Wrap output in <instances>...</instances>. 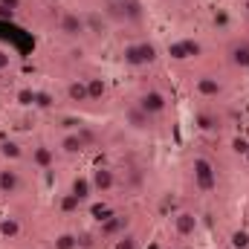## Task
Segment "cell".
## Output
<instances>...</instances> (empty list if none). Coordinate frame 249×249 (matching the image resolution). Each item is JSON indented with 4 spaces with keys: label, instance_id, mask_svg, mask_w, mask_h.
Returning a JSON list of instances; mask_svg holds the SVG:
<instances>
[{
    "label": "cell",
    "instance_id": "18",
    "mask_svg": "<svg viewBox=\"0 0 249 249\" xmlns=\"http://www.w3.org/2000/svg\"><path fill=\"white\" fill-rule=\"evenodd\" d=\"M67 99H70V102H75V105L90 102V99H87V84H84V78H81V81H78V78H72V81L67 84Z\"/></svg>",
    "mask_w": 249,
    "mask_h": 249
},
{
    "label": "cell",
    "instance_id": "24",
    "mask_svg": "<svg viewBox=\"0 0 249 249\" xmlns=\"http://www.w3.org/2000/svg\"><path fill=\"white\" fill-rule=\"evenodd\" d=\"M12 67H15V53L0 44V72H6V70H12Z\"/></svg>",
    "mask_w": 249,
    "mask_h": 249
},
{
    "label": "cell",
    "instance_id": "19",
    "mask_svg": "<svg viewBox=\"0 0 249 249\" xmlns=\"http://www.w3.org/2000/svg\"><path fill=\"white\" fill-rule=\"evenodd\" d=\"M81 247V238L75 232H61L53 238V249H78Z\"/></svg>",
    "mask_w": 249,
    "mask_h": 249
},
{
    "label": "cell",
    "instance_id": "23",
    "mask_svg": "<svg viewBox=\"0 0 249 249\" xmlns=\"http://www.w3.org/2000/svg\"><path fill=\"white\" fill-rule=\"evenodd\" d=\"M229 244H232V249H249V232L247 229H235L229 235Z\"/></svg>",
    "mask_w": 249,
    "mask_h": 249
},
{
    "label": "cell",
    "instance_id": "7",
    "mask_svg": "<svg viewBox=\"0 0 249 249\" xmlns=\"http://www.w3.org/2000/svg\"><path fill=\"white\" fill-rule=\"evenodd\" d=\"M122 122L127 124L130 130H136V133H148V130H151V124H154V119H151V116H148L136 102H133V105H127V107L122 110Z\"/></svg>",
    "mask_w": 249,
    "mask_h": 249
},
{
    "label": "cell",
    "instance_id": "13",
    "mask_svg": "<svg viewBox=\"0 0 249 249\" xmlns=\"http://www.w3.org/2000/svg\"><path fill=\"white\" fill-rule=\"evenodd\" d=\"M119 9H122V23H142L145 18L139 0H119Z\"/></svg>",
    "mask_w": 249,
    "mask_h": 249
},
{
    "label": "cell",
    "instance_id": "16",
    "mask_svg": "<svg viewBox=\"0 0 249 249\" xmlns=\"http://www.w3.org/2000/svg\"><path fill=\"white\" fill-rule=\"evenodd\" d=\"M84 84H87V99H90V102H102V99H105V93H107L105 78L90 75V78H84Z\"/></svg>",
    "mask_w": 249,
    "mask_h": 249
},
{
    "label": "cell",
    "instance_id": "1",
    "mask_svg": "<svg viewBox=\"0 0 249 249\" xmlns=\"http://www.w3.org/2000/svg\"><path fill=\"white\" fill-rule=\"evenodd\" d=\"M119 58L130 70H142V67H151V64L160 61V50H157L154 41H133V44H124L122 47Z\"/></svg>",
    "mask_w": 249,
    "mask_h": 249
},
{
    "label": "cell",
    "instance_id": "2",
    "mask_svg": "<svg viewBox=\"0 0 249 249\" xmlns=\"http://www.w3.org/2000/svg\"><path fill=\"white\" fill-rule=\"evenodd\" d=\"M191 183L197 191H203V194H209V191H214L217 188V165L209 160V157H194L191 160Z\"/></svg>",
    "mask_w": 249,
    "mask_h": 249
},
{
    "label": "cell",
    "instance_id": "26",
    "mask_svg": "<svg viewBox=\"0 0 249 249\" xmlns=\"http://www.w3.org/2000/svg\"><path fill=\"white\" fill-rule=\"evenodd\" d=\"M35 99H38V105H41V107H53V102H50V96H47V93H38Z\"/></svg>",
    "mask_w": 249,
    "mask_h": 249
},
{
    "label": "cell",
    "instance_id": "21",
    "mask_svg": "<svg viewBox=\"0 0 249 249\" xmlns=\"http://www.w3.org/2000/svg\"><path fill=\"white\" fill-rule=\"evenodd\" d=\"M113 249H139V238L133 232H124V235H119L113 241Z\"/></svg>",
    "mask_w": 249,
    "mask_h": 249
},
{
    "label": "cell",
    "instance_id": "3",
    "mask_svg": "<svg viewBox=\"0 0 249 249\" xmlns=\"http://www.w3.org/2000/svg\"><path fill=\"white\" fill-rule=\"evenodd\" d=\"M136 105H139L151 119H157V116H162V113L168 110V99H165V93H162V90H157V87L142 90V93L136 96Z\"/></svg>",
    "mask_w": 249,
    "mask_h": 249
},
{
    "label": "cell",
    "instance_id": "10",
    "mask_svg": "<svg viewBox=\"0 0 249 249\" xmlns=\"http://www.w3.org/2000/svg\"><path fill=\"white\" fill-rule=\"evenodd\" d=\"M194 90H197L200 99H217V96L226 93V84H223L217 75H200L197 84H194Z\"/></svg>",
    "mask_w": 249,
    "mask_h": 249
},
{
    "label": "cell",
    "instance_id": "14",
    "mask_svg": "<svg viewBox=\"0 0 249 249\" xmlns=\"http://www.w3.org/2000/svg\"><path fill=\"white\" fill-rule=\"evenodd\" d=\"M229 61L238 70H249V41H235L229 50Z\"/></svg>",
    "mask_w": 249,
    "mask_h": 249
},
{
    "label": "cell",
    "instance_id": "17",
    "mask_svg": "<svg viewBox=\"0 0 249 249\" xmlns=\"http://www.w3.org/2000/svg\"><path fill=\"white\" fill-rule=\"evenodd\" d=\"M127 226H130V220H127L124 214H116V217H110V220L105 223V229H102V232H105L107 238H113V241H116L119 235H124V232H127Z\"/></svg>",
    "mask_w": 249,
    "mask_h": 249
},
{
    "label": "cell",
    "instance_id": "12",
    "mask_svg": "<svg viewBox=\"0 0 249 249\" xmlns=\"http://www.w3.org/2000/svg\"><path fill=\"white\" fill-rule=\"evenodd\" d=\"M20 188V171L15 165H3L0 168V194H15Z\"/></svg>",
    "mask_w": 249,
    "mask_h": 249
},
{
    "label": "cell",
    "instance_id": "6",
    "mask_svg": "<svg viewBox=\"0 0 249 249\" xmlns=\"http://www.w3.org/2000/svg\"><path fill=\"white\" fill-rule=\"evenodd\" d=\"M84 148H87V136H84V130H67L61 139H58V154L64 157H81L84 154Z\"/></svg>",
    "mask_w": 249,
    "mask_h": 249
},
{
    "label": "cell",
    "instance_id": "25",
    "mask_svg": "<svg viewBox=\"0 0 249 249\" xmlns=\"http://www.w3.org/2000/svg\"><path fill=\"white\" fill-rule=\"evenodd\" d=\"M232 151H235L238 157H244V154L249 151V139L247 136H235V139H232Z\"/></svg>",
    "mask_w": 249,
    "mask_h": 249
},
{
    "label": "cell",
    "instance_id": "4",
    "mask_svg": "<svg viewBox=\"0 0 249 249\" xmlns=\"http://www.w3.org/2000/svg\"><path fill=\"white\" fill-rule=\"evenodd\" d=\"M58 32H61L64 38H70V41L84 38V35H87L84 15H78V12H72V9H64L61 15H58Z\"/></svg>",
    "mask_w": 249,
    "mask_h": 249
},
{
    "label": "cell",
    "instance_id": "28",
    "mask_svg": "<svg viewBox=\"0 0 249 249\" xmlns=\"http://www.w3.org/2000/svg\"><path fill=\"white\" fill-rule=\"evenodd\" d=\"M244 12L249 15V0H244Z\"/></svg>",
    "mask_w": 249,
    "mask_h": 249
},
{
    "label": "cell",
    "instance_id": "5",
    "mask_svg": "<svg viewBox=\"0 0 249 249\" xmlns=\"http://www.w3.org/2000/svg\"><path fill=\"white\" fill-rule=\"evenodd\" d=\"M90 186H93V194H110L116 188V171L110 165H96L90 171Z\"/></svg>",
    "mask_w": 249,
    "mask_h": 249
},
{
    "label": "cell",
    "instance_id": "11",
    "mask_svg": "<svg viewBox=\"0 0 249 249\" xmlns=\"http://www.w3.org/2000/svg\"><path fill=\"white\" fill-rule=\"evenodd\" d=\"M29 160H32L35 168L47 171V168L55 165V148H50V145H35V148L29 151Z\"/></svg>",
    "mask_w": 249,
    "mask_h": 249
},
{
    "label": "cell",
    "instance_id": "29",
    "mask_svg": "<svg viewBox=\"0 0 249 249\" xmlns=\"http://www.w3.org/2000/svg\"><path fill=\"white\" fill-rule=\"evenodd\" d=\"M244 160H247V162H249V151H247V154H244Z\"/></svg>",
    "mask_w": 249,
    "mask_h": 249
},
{
    "label": "cell",
    "instance_id": "27",
    "mask_svg": "<svg viewBox=\"0 0 249 249\" xmlns=\"http://www.w3.org/2000/svg\"><path fill=\"white\" fill-rule=\"evenodd\" d=\"M15 148H18V145L6 142V145H3V154H6V157H18V151H15Z\"/></svg>",
    "mask_w": 249,
    "mask_h": 249
},
{
    "label": "cell",
    "instance_id": "15",
    "mask_svg": "<svg viewBox=\"0 0 249 249\" xmlns=\"http://www.w3.org/2000/svg\"><path fill=\"white\" fill-rule=\"evenodd\" d=\"M70 194L84 206L90 197H93V186H90V177H75L72 180V186H70Z\"/></svg>",
    "mask_w": 249,
    "mask_h": 249
},
{
    "label": "cell",
    "instance_id": "22",
    "mask_svg": "<svg viewBox=\"0 0 249 249\" xmlns=\"http://www.w3.org/2000/svg\"><path fill=\"white\" fill-rule=\"evenodd\" d=\"M197 124H200L203 130H217V127H220V119H217L214 113H206V110H200V113H197Z\"/></svg>",
    "mask_w": 249,
    "mask_h": 249
},
{
    "label": "cell",
    "instance_id": "20",
    "mask_svg": "<svg viewBox=\"0 0 249 249\" xmlns=\"http://www.w3.org/2000/svg\"><path fill=\"white\" fill-rule=\"evenodd\" d=\"M20 235V223H18V217H3L0 220V238H18Z\"/></svg>",
    "mask_w": 249,
    "mask_h": 249
},
{
    "label": "cell",
    "instance_id": "9",
    "mask_svg": "<svg viewBox=\"0 0 249 249\" xmlns=\"http://www.w3.org/2000/svg\"><path fill=\"white\" fill-rule=\"evenodd\" d=\"M171 220H174V232H177L180 238H194L197 229H200V217H197L191 209H180Z\"/></svg>",
    "mask_w": 249,
    "mask_h": 249
},
{
    "label": "cell",
    "instance_id": "8",
    "mask_svg": "<svg viewBox=\"0 0 249 249\" xmlns=\"http://www.w3.org/2000/svg\"><path fill=\"white\" fill-rule=\"evenodd\" d=\"M168 55L174 61H194L197 55H203V44L194 41V38H183V41H174L168 47Z\"/></svg>",
    "mask_w": 249,
    "mask_h": 249
}]
</instances>
